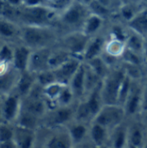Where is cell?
<instances>
[{"instance_id": "obj_20", "label": "cell", "mask_w": 147, "mask_h": 148, "mask_svg": "<svg viewBox=\"0 0 147 148\" xmlns=\"http://www.w3.org/2000/svg\"><path fill=\"white\" fill-rule=\"evenodd\" d=\"M111 131L105 127L92 121L89 125L88 141L94 146L108 145Z\"/></svg>"}, {"instance_id": "obj_6", "label": "cell", "mask_w": 147, "mask_h": 148, "mask_svg": "<svg viewBox=\"0 0 147 148\" xmlns=\"http://www.w3.org/2000/svg\"><path fill=\"white\" fill-rule=\"evenodd\" d=\"M89 39L90 36L82 31H75L62 35L56 45L66 50L71 56L82 60V56Z\"/></svg>"}, {"instance_id": "obj_3", "label": "cell", "mask_w": 147, "mask_h": 148, "mask_svg": "<svg viewBox=\"0 0 147 148\" xmlns=\"http://www.w3.org/2000/svg\"><path fill=\"white\" fill-rule=\"evenodd\" d=\"M59 12L47 5L21 6L18 11L19 25L29 26H55Z\"/></svg>"}, {"instance_id": "obj_42", "label": "cell", "mask_w": 147, "mask_h": 148, "mask_svg": "<svg viewBox=\"0 0 147 148\" xmlns=\"http://www.w3.org/2000/svg\"><path fill=\"white\" fill-rule=\"evenodd\" d=\"M3 122H4V121H3V112H2V108H1V102H0V124H2Z\"/></svg>"}, {"instance_id": "obj_24", "label": "cell", "mask_w": 147, "mask_h": 148, "mask_svg": "<svg viewBox=\"0 0 147 148\" xmlns=\"http://www.w3.org/2000/svg\"><path fill=\"white\" fill-rule=\"evenodd\" d=\"M106 21L107 20L105 18L91 13L84 23V26L82 28V32L90 37L94 36L102 32V29L105 27Z\"/></svg>"}, {"instance_id": "obj_11", "label": "cell", "mask_w": 147, "mask_h": 148, "mask_svg": "<svg viewBox=\"0 0 147 148\" xmlns=\"http://www.w3.org/2000/svg\"><path fill=\"white\" fill-rule=\"evenodd\" d=\"M51 49L52 48L33 49L29 57L28 70L36 75L42 71L50 69L49 65V61Z\"/></svg>"}, {"instance_id": "obj_10", "label": "cell", "mask_w": 147, "mask_h": 148, "mask_svg": "<svg viewBox=\"0 0 147 148\" xmlns=\"http://www.w3.org/2000/svg\"><path fill=\"white\" fill-rule=\"evenodd\" d=\"M1 108L4 122L15 125L21 111L22 98L15 92L1 96Z\"/></svg>"}, {"instance_id": "obj_5", "label": "cell", "mask_w": 147, "mask_h": 148, "mask_svg": "<svg viewBox=\"0 0 147 148\" xmlns=\"http://www.w3.org/2000/svg\"><path fill=\"white\" fill-rule=\"evenodd\" d=\"M126 72L121 64L110 69L102 79L101 85V96L103 105H119V94Z\"/></svg>"}, {"instance_id": "obj_16", "label": "cell", "mask_w": 147, "mask_h": 148, "mask_svg": "<svg viewBox=\"0 0 147 148\" xmlns=\"http://www.w3.org/2000/svg\"><path fill=\"white\" fill-rule=\"evenodd\" d=\"M36 140V130L14 125L13 140L17 148H34Z\"/></svg>"}, {"instance_id": "obj_37", "label": "cell", "mask_w": 147, "mask_h": 148, "mask_svg": "<svg viewBox=\"0 0 147 148\" xmlns=\"http://www.w3.org/2000/svg\"><path fill=\"white\" fill-rule=\"evenodd\" d=\"M0 148H17L16 143L14 142V140H10V141H7L4 143H1L0 144Z\"/></svg>"}, {"instance_id": "obj_1", "label": "cell", "mask_w": 147, "mask_h": 148, "mask_svg": "<svg viewBox=\"0 0 147 148\" xmlns=\"http://www.w3.org/2000/svg\"><path fill=\"white\" fill-rule=\"evenodd\" d=\"M62 36L55 26L21 25L20 42L33 49L53 48Z\"/></svg>"}, {"instance_id": "obj_38", "label": "cell", "mask_w": 147, "mask_h": 148, "mask_svg": "<svg viewBox=\"0 0 147 148\" xmlns=\"http://www.w3.org/2000/svg\"><path fill=\"white\" fill-rule=\"evenodd\" d=\"M143 56H144L145 69H147V38L145 39V49H144V55H143Z\"/></svg>"}, {"instance_id": "obj_7", "label": "cell", "mask_w": 147, "mask_h": 148, "mask_svg": "<svg viewBox=\"0 0 147 148\" xmlns=\"http://www.w3.org/2000/svg\"><path fill=\"white\" fill-rule=\"evenodd\" d=\"M75 107L76 104L71 106H56L49 109L42 119V126L49 127H66L75 120Z\"/></svg>"}, {"instance_id": "obj_32", "label": "cell", "mask_w": 147, "mask_h": 148, "mask_svg": "<svg viewBox=\"0 0 147 148\" xmlns=\"http://www.w3.org/2000/svg\"><path fill=\"white\" fill-rule=\"evenodd\" d=\"M147 110V75L142 80V111Z\"/></svg>"}, {"instance_id": "obj_41", "label": "cell", "mask_w": 147, "mask_h": 148, "mask_svg": "<svg viewBox=\"0 0 147 148\" xmlns=\"http://www.w3.org/2000/svg\"><path fill=\"white\" fill-rule=\"evenodd\" d=\"M90 148H111L108 145H103V146H94V145H92L90 146Z\"/></svg>"}, {"instance_id": "obj_35", "label": "cell", "mask_w": 147, "mask_h": 148, "mask_svg": "<svg viewBox=\"0 0 147 148\" xmlns=\"http://www.w3.org/2000/svg\"><path fill=\"white\" fill-rule=\"evenodd\" d=\"M101 3H102L104 6L113 10L114 8V3H115V0H98Z\"/></svg>"}, {"instance_id": "obj_46", "label": "cell", "mask_w": 147, "mask_h": 148, "mask_svg": "<svg viewBox=\"0 0 147 148\" xmlns=\"http://www.w3.org/2000/svg\"><path fill=\"white\" fill-rule=\"evenodd\" d=\"M129 1H137V2H139V0H129ZM139 3H140V2H139Z\"/></svg>"}, {"instance_id": "obj_15", "label": "cell", "mask_w": 147, "mask_h": 148, "mask_svg": "<svg viewBox=\"0 0 147 148\" xmlns=\"http://www.w3.org/2000/svg\"><path fill=\"white\" fill-rule=\"evenodd\" d=\"M32 49L22 42L13 44V59L12 65L18 72L28 70L29 57Z\"/></svg>"}, {"instance_id": "obj_29", "label": "cell", "mask_w": 147, "mask_h": 148, "mask_svg": "<svg viewBox=\"0 0 147 148\" xmlns=\"http://www.w3.org/2000/svg\"><path fill=\"white\" fill-rule=\"evenodd\" d=\"M36 83L42 88H44V87H46L51 83L57 82L55 76V74H54L52 69L45 70V71H42L41 73L36 74Z\"/></svg>"}, {"instance_id": "obj_21", "label": "cell", "mask_w": 147, "mask_h": 148, "mask_svg": "<svg viewBox=\"0 0 147 148\" xmlns=\"http://www.w3.org/2000/svg\"><path fill=\"white\" fill-rule=\"evenodd\" d=\"M128 145V125L121 123L111 130L108 146L111 148H126Z\"/></svg>"}, {"instance_id": "obj_19", "label": "cell", "mask_w": 147, "mask_h": 148, "mask_svg": "<svg viewBox=\"0 0 147 148\" xmlns=\"http://www.w3.org/2000/svg\"><path fill=\"white\" fill-rule=\"evenodd\" d=\"M89 125L90 124L88 123L74 120L68 125L66 126L70 134V137L74 142V145L81 144L88 140Z\"/></svg>"}, {"instance_id": "obj_43", "label": "cell", "mask_w": 147, "mask_h": 148, "mask_svg": "<svg viewBox=\"0 0 147 148\" xmlns=\"http://www.w3.org/2000/svg\"><path fill=\"white\" fill-rule=\"evenodd\" d=\"M144 6H146V7H147V0H139Z\"/></svg>"}, {"instance_id": "obj_22", "label": "cell", "mask_w": 147, "mask_h": 148, "mask_svg": "<svg viewBox=\"0 0 147 148\" xmlns=\"http://www.w3.org/2000/svg\"><path fill=\"white\" fill-rule=\"evenodd\" d=\"M128 29L147 38V7H143L126 24Z\"/></svg>"}, {"instance_id": "obj_36", "label": "cell", "mask_w": 147, "mask_h": 148, "mask_svg": "<svg viewBox=\"0 0 147 148\" xmlns=\"http://www.w3.org/2000/svg\"><path fill=\"white\" fill-rule=\"evenodd\" d=\"M4 1L10 5L16 7V8H19L23 6V0H4Z\"/></svg>"}, {"instance_id": "obj_40", "label": "cell", "mask_w": 147, "mask_h": 148, "mask_svg": "<svg viewBox=\"0 0 147 148\" xmlns=\"http://www.w3.org/2000/svg\"><path fill=\"white\" fill-rule=\"evenodd\" d=\"M76 1H78V2H80L81 3H82V4H84V5H87V6H88V5L93 2V0H76Z\"/></svg>"}, {"instance_id": "obj_30", "label": "cell", "mask_w": 147, "mask_h": 148, "mask_svg": "<svg viewBox=\"0 0 147 148\" xmlns=\"http://www.w3.org/2000/svg\"><path fill=\"white\" fill-rule=\"evenodd\" d=\"M14 137V125L3 122L0 124V144L10 141Z\"/></svg>"}, {"instance_id": "obj_2", "label": "cell", "mask_w": 147, "mask_h": 148, "mask_svg": "<svg viewBox=\"0 0 147 148\" xmlns=\"http://www.w3.org/2000/svg\"><path fill=\"white\" fill-rule=\"evenodd\" d=\"M91 14L88 7L76 0L59 12L55 27L59 29L61 35L75 31H82L84 23Z\"/></svg>"}, {"instance_id": "obj_25", "label": "cell", "mask_w": 147, "mask_h": 148, "mask_svg": "<svg viewBox=\"0 0 147 148\" xmlns=\"http://www.w3.org/2000/svg\"><path fill=\"white\" fill-rule=\"evenodd\" d=\"M125 43H126V48L127 49L143 56L144 49H145V38L143 36L128 29Z\"/></svg>"}, {"instance_id": "obj_27", "label": "cell", "mask_w": 147, "mask_h": 148, "mask_svg": "<svg viewBox=\"0 0 147 148\" xmlns=\"http://www.w3.org/2000/svg\"><path fill=\"white\" fill-rule=\"evenodd\" d=\"M19 8H16L10 5L4 0H0V17L6 18L18 23L17 20Z\"/></svg>"}, {"instance_id": "obj_9", "label": "cell", "mask_w": 147, "mask_h": 148, "mask_svg": "<svg viewBox=\"0 0 147 148\" xmlns=\"http://www.w3.org/2000/svg\"><path fill=\"white\" fill-rule=\"evenodd\" d=\"M144 78V77H143ZM142 79L133 81L128 97L123 106L126 118H135L142 112Z\"/></svg>"}, {"instance_id": "obj_31", "label": "cell", "mask_w": 147, "mask_h": 148, "mask_svg": "<svg viewBox=\"0 0 147 148\" xmlns=\"http://www.w3.org/2000/svg\"><path fill=\"white\" fill-rule=\"evenodd\" d=\"M13 59V44L5 42L0 50V60L11 62Z\"/></svg>"}, {"instance_id": "obj_4", "label": "cell", "mask_w": 147, "mask_h": 148, "mask_svg": "<svg viewBox=\"0 0 147 148\" xmlns=\"http://www.w3.org/2000/svg\"><path fill=\"white\" fill-rule=\"evenodd\" d=\"M74 142L67 127H40L34 148H73Z\"/></svg>"}, {"instance_id": "obj_8", "label": "cell", "mask_w": 147, "mask_h": 148, "mask_svg": "<svg viewBox=\"0 0 147 148\" xmlns=\"http://www.w3.org/2000/svg\"><path fill=\"white\" fill-rule=\"evenodd\" d=\"M126 119V112L122 106L103 105L93 121L111 131L121 123L125 122Z\"/></svg>"}, {"instance_id": "obj_23", "label": "cell", "mask_w": 147, "mask_h": 148, "mask_svg": "<svg viewBox=\"0 0 147 148\" xmlns=\"http://www.w3.org/2000/svg\"><path fill=\"white\" fill-rule=\"evenodd\" d=\"M146 132L145 128L143 127L142 124L133 123L128 125V144L137 147L142 148L146 140Z\"/></svg>"}, {"instance_id": "obj_12", "label": "cell", "mask_w": 147, "mask_h": 148, "mask_svg": "<svg viewBox=\"0 0 147 148\" xmlns=\"http://www.w3.org/2000/svg\"><path fill=\"white\" fill-rule=\"evenodd\" d=\"M82 62L83 61L81 59L72 56L58 68L52 69L55 74L56 82L63 85H68L70 80L72 79Z\"/></svg>"}, {"instance_id": "obj_45", "label": "cell", "mask_w": 147, "mask_h": 148, "mask_svg": "<svg viewBox=\"0 0 147 148\" xmlns=\"http://www.w3.org/2000/svg\"><path fill=\"white\" fill-rule=\"evenodd\" d=\"M142 148H147V140H146V142H145V144H144V146H143Z\"/></svg>"}, {"instance_id": "obj_47", "label": "cell", "mask_w": 147, "mask_h": 148, "mask_svg": "<svg viewBox=\"0 0 147 148\" xmlns=\"http://www.w3.org/2000/svg\"><path fill=\"white\" fill-rule=\"evenodd\" d=\"M0 97H1V96H0Z\"/></svg>"}, {"instance_id": "obj_33", "label": "cell", "mask_w": 147, "mask_h": 148, "mask_svg": "<svg viewBox=\"0 0 147 148\" xmlns=\"http://www.w3.org/2000/svg\"><path fill=\"white\" fill-rule=\"evenodd\" d=\"M23 6H39V5H47L46 0H23Z\"/></svg>"}, {"instance_id": "obj_28", "label": "cell", "mask_w": 147, "mask_h": 148, "mask_svg": "<svg viewBox=\"0 0 147 148\" xmlns=\"http://www.w3.org/2000/svg\"><path fill=\"white\" fill-rule=\"evenodd\" d=\"M90 12L92 14H95L97 16H100L106 20H107L109 17L113 15V10L104 6L102 3H101L98 0H93V2L88 6Z\"/></svg>"}, {"instance_id": "obj_17", "label": "cell", "mask_w": 147, "mask_h": 148, "mask_svg": "<svg viewBox=\"0 0 147 148\" xmlns=\"http://www.w3.org/2000/svg\"><path fill=\"white\" fill-rule=\"evenodd\" d=\"M76 102L81 101L86 96V83H85V63L82 62L72 79L68 83Z\"/></svg>"}, {"instance_id": "obj_39", "label": "cell", "mask_w": 147, "mask_h": 148, "mask_svg": "<svg viewBox=\"0 0 147 148\" xmlns=\"http://www.w3.org/2000/svg\"><path fill=\"white\" fill-rule=\"evenodd\" d=\"M90 146H91V143L88 140V141L81 143V144L74 145L73 148H90Z\"/></svg>"}, {"instance_id": "obj_14", "label": "cell", "mask_w": 147, "mask_h": 148, "mask_svg": "<svg viewBox=\"0 0 147 148\" xmlns=\"http://www.w3.org/2000/svg\"><path fill=\"white\" fill-rule=\"evenodd\" d=\"M21 25L6 18L0 17V38L5 42L16 44L20 42Z\"/></svg>"}, {"instance_id": "obj_26", "label": "cell", "mask_w": 147, "mask_h": 148, "mask_svg": "<svg viewBox=\"0 0 147 148\" xmlns=\"http://www.w3.org/2000/svg\"><path fill=\"white\" fill-rule=\"evenodd\" d=\"M91 69L101 79H103L110 71L111 68L107 65V63L105 62V60L102 58V56L95 57L88 62H85Z\"/></svg>"}, {"instance_id": "obj_34", "label": "cell", "mask_w": 147, "mask_h": 148, "mask_svg": "<svg viewBox=\"0 0 147 148\" xmlns=\"http://www.w3.org/2000/svg\"><path fill=\"white\" fill-rule=\"evenodd\" d=\"M140 117V123L142 124L143 127L145 128L146 132L147 133V110L142 111L141 114H139Z\"/></svg>"}, {"instance_id": "obj_44", "label": "cell", "mask_w": 147, "mask_h": 148, "mask_svg": "<svg viewBox=\"0 0 147 148\" xmlns=\"http://www.w3.org/2000/svg\"><path fill=\"white\" fill-rule=\"evenodd\" d=\"M4 43H5V42L0 38V50H1V49H2V47L3 46V44H4Z\"/></svg>"}, {"instance_id": "obj_18", "label": "cell", "mask_w": 147, "mask_h": 148, "mask_svg": "<svg viewBox=\"0 0 147 148\" xmlns=\"http://www.w3.org/2000/svg\"><path fill=\"white\" fill-rule=\"evenodd\" d=\"M36 83V75L29 70L21 72L12 92L17 94L21 98L27 96Z\"/></svg>"}, {"instance_id": "obj_13", "label": "cell", "mask_w": 147, "mask_h": 148, "mask_svg": "<svg viewBox=\"0 0 147 148\" xmlns=\"http://www.w3.org/2000/svg\"><path fill=\"white\" fill-rule=\"evenodd\" d=\"M107 36L102 32L91 36L82 56L83 62H88L95 57L101 56L105 50Z\"/></svg>"}]
</instances>
